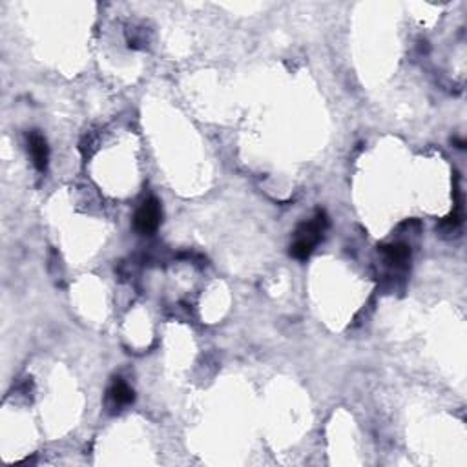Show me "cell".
Returning <instances> with one entry per match:
<instances>
[{"label":"cell","instance_id":"cell-3","mask_svg":"<svg viewBox=\"0 0 467 467\" xmlns=\"http://www.w3.org/2000/svg\"><path fill=\"white\" fill-rule=\"evenodd\" d=\"M136 400V395H133V390L130 389V386H128L126 381H123L121 378H117V380L114 381V386L110 387L108 390V404L110 407L114 409H121L124 407V405H130Z\"/></svg>","mask_w":467,"mask_h":467},{"label":"cell","instance_id":"cell-1","mask_svg":"<svg viewBox=\"0 0 467 467\" xmlns=\"http://www.w3.org/2000/svg\"><path fill=\"white\" fill-rule=\"evenodd\" d=\"M163 218V210H161V203H159L155 197L146 199L141 204V209L137 210L136 219H133V225H136V230L139 234H145V236H150L159 228V223Z\"/></svg>","mask_w":467,"mask_h":467},{"label":"cell","instance_id":"cell-2","mask_svg":"<svg viewBox=\"0 0 467 467\" xmlns=\"http://www.w3.org/2000/svg\"><path fill=\"white\" fill-rule=\"evenodd\" d=\"M27 150L32 154L33 164L39 172H46L48 168V161H50V148H48V143H46L44 137L41 133L32 132L27 136Z\"/></svg>","mask_w":467,"mask_h":467},{"label":"cell","instance_id":"cell-4","mask_svg":"<svg viewBox=\"0 0 467 467\" xmlns=\"http://www.w3.org/2000/svg\"><path fill=\"white\" fill-rule=\"evenodd\" d=\"M381 252L387 256V259H389L390 263H405L409 259V256H411V249H409L407 245H404V243H396V245H387V246H381Z\"/></svg>","mask_w":467,"mask_h":467}]
</instances>
